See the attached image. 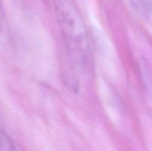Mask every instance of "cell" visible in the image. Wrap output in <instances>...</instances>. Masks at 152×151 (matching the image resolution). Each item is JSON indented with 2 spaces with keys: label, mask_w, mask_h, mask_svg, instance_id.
<instances>
[{
  "label": "cell",
  "mask_w": 152,
  "mask_h": 151,
  "mask_svg": "<svg viewBox=\"0 0 152 151\" xmlns=\"http://www.w3.org/2000/svg\"><path fill=\"white\" fill-rule=\"evenodd\" d=\"M58 23L70 56L84 64L89 57L88 35L83 16L74 0H53Z\"/></svg>",
  "instance_id": "cell-1"
},
{
  "label": "cell",
  "mask_w": 152,
  "mask_h": 151,
  "mask_svg": "<svg viewBox=\"0 0 152 151\" xmlns=\"http://www.w3.org/2000/svg\"><path fill=\"white\" fill-rule=\"evenodd\" d=\"M0 151H22L4 131L0 130Z\"/></svg>",
  "instance_id": "cell-2"
},
{
  "label": "cell",
  "mask_w": 152,
  "mask_h": 151,
  "mask_svg": "<svg viewBox=\"0 0 152 151\" xmlns=\"http://www.w3.org/2000/svg\"><path fill=\"white\" fill-rule=\"evenodd\" d=\"M140 13L144 15L152 14V0H129Z\"/></svg>",
  "instance_id": "cell-3"
},
{
  "label": "cell",
  "mask_w": 152,
  "mask_h": 151,
  "mask_svg": "<svg viewBox=\"0 0 152 151\" xmlns=\"http://www.w3.org/2000/svg\"><path fill=\"white\" fill-rule=\"evenodd\" d=\"M0 30H1V28H0Z\"/></svg>",
  "instance_id": "cell-4"
}]
</instances>
